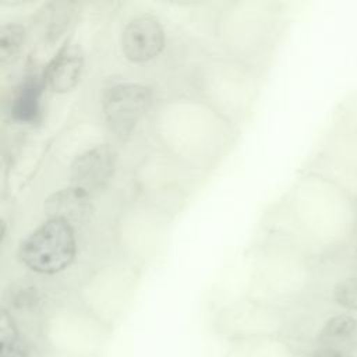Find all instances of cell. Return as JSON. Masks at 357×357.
Masks as SVG:
<instances>
[{
	"label": "cell",
	"mask_w": 357,
	"mask_h": 357,
	"mask_svg": "<svg viewBox=\"0 0 357 357\" xmlns=\"http://www.w3.org/2000/svg\"><path fill=\"white\" fill-rule=\"evenodd\" d=\"M18 255L33 272L57 273L74 259V229L63 220L47 219L21 243Z\"/></svg>",
	"instance_id": "6da1fadb"
},
{
	"label": "cell",
	"mask_w": 357,
	"mask_h": 357,
	"mask_svg": "<svg viewBox=\"0 0 357 357\" xmlns=\"http://www.w3.org/2000/svg\"><path fill=\"white\" fill-rule=\"evenodd\" d=\"M151 100L148 88L139 84L112 86L103 96V113L110 130L123 137L132 131Z\"/></svg>",
	"instance_id": "7a4b0ae2"
},
{
	"label": "cell",
	"mask_w": 357,
	"mask_h": 357,
	"mask_svg": "<svg viewBox=\"0 0 357 357\" xmlns=\"http://www.w3.org/2000/svg\"><path fill=\"white\" fill-rule=\"evenodd\" d=\"M165 46V32L160 22L149 15L131 20L121 35L124 56L134 63H144L156 57Z\"/></svg>",
	"instance_id": "3957f363"
},
{
	"label": "cell",
	"mask_w": 357,
	"mask_h": 357,
	"mask_svg": "<svg viewBox=\"0 0 357 357\" xmlns=\"http://www.w3.org/2000/svg\"><path fill=\"white\" fill-rule=\"evenodd\" d=\"M114 163L116 152L107 144L85 151L71 165L73 185L88 194L102 188L113 174Z\"/></svg>",
	"instance_id": "277c9868"
},
{
	"label": "cell",
	"mask_w": 357,
	"mask_h": 357,
	"mask_svg": "<svg viewBox=\"0 0 357 357\" xmlns=\"http://www.w3.org/2000/svg\"><path fill=\"white\" fill-rule=\"evenodd\" d=\"M82 66L81 49L75 43H66L45 67L43 82L50 91L66 93L78 84Z\"/></svg>",
	"instance_id": "5b68a950"
},
{
	"label": "cell",
	"mask_w": 357,
	"mask_h": 357,
	"mask_svg": "<svg viewBox=\"0 0 357 357\" xmlns=\"http://www.w3.org/2000/svg\"><path fill=\"white\" fill-rule=\"evenodd\" d=\"M49 219L63 220L73 229L85 225L92 215L91 197L86 191L70 187L54 192L45 204Z\"/></svg>",
	"instance_id": "8992f818"
},
{
	"label": "cell",
	"mask_w": 357,
	"mask_h": 357,
	"mask_svg": "<svg viewBox=\"0 0 357 357\" xmlns=\"http://www.w3.org/2000/svg\"><path fill=\"white\" fill-rule=\"evenodd\" d=\"M357 337V322L351 317L340 315L329 319L319 335L321 347L346 351Z\"/></svg>",
	"instance_id": "52a82bcc"
},
{
	"label": "cell",
	"mask_w": 357,
	"mask_h": 357,
	"mask_svg": "<svg viewBox=\"0 0 357 357\" xmlns=\"http://www.w3.org/2000/svg\"><path fill=\"white\" fill-rule=\"evenodd\" d=\"M25 42V29L20 24L3 25L0 29V61L13 63Z\"/></svg>",
	"instance_id": "ba28073f"
},
{
	"label": "cell",
	"mask_w": 357,
	"mask_h": 357,
	"mask_svg": "<svg viewBox=\"0 0 357 357\" xmlns=\"http://www.w3.org/2000/svg\"><path fill=\"white\" fill-rule=\"evenodd\" d=\"M39 85L35 77H29L22 85L14 102V114L21 120H31L35 117L39 100Z\"/></svg>",
	"instance_id": "9c48e42d"
},
{
	"label": "cell",
	"mask_w": 357,
	"mask_h": 357,
	"mask_svg": "<svg viewBox=\"0 0 357 357\" xmlns=\"http://www.w3.org/2000/svg\"><path fill=\"white\" fill-rule=\"evenodd\" d=\"M0 357H24V349L20 343L17 329L14 326V322L6 314V311H1L0 314Z\"/></svg>",
	"instance_id": "30bf717a"
},
{
	"label": "cell",
	"mask_w": 357,
	"mask_h": 357,
	"mask_svg": "<svg viewBox=\"0 0 357 357\" xmlns=\"http://www.w3.org/2000/svg\"><path fill=\"white\" fill-rule=\"evenodd\" d=\"M335 297L339 304L357 310V278L342 282L335 291Z\"/></svg>",
	"instance_id": "8fae6325"
},
{
	"label": "cell",
	"mask_w": 357,
	"mask_h": 357,
	"mask_svg": "<svg viewBox=\"0 0 357 357\" xmlns=\"http://www.w3.org/2000/svg\"><path fill=\"white\" fill-rule=\"evenodd\" d=\"M310 357H351V354H349L347 351H343V350H337V349L319 347Z\"/></svg>",
	"instance_id": "7c38bea8"
}]
</instances>
